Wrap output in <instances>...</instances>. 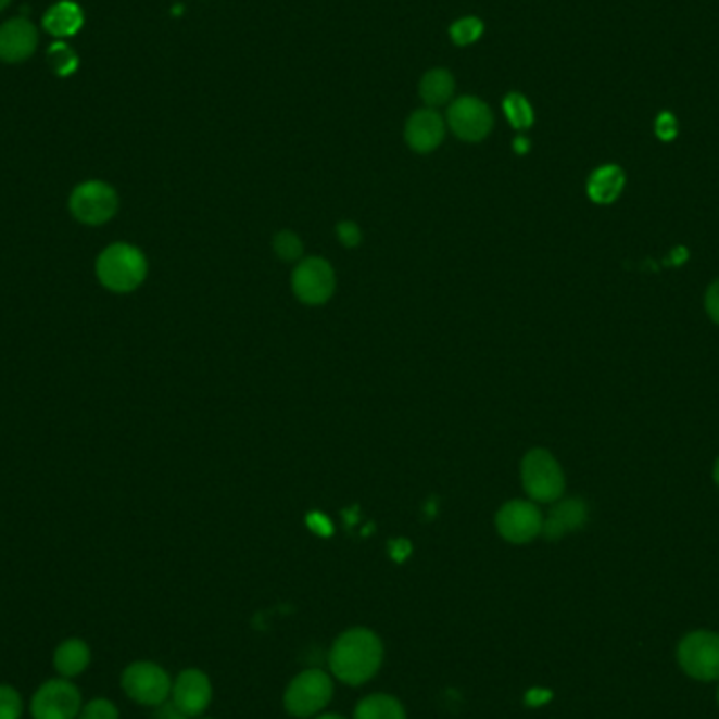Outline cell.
I'll list each match as a JSON object with an SVG mask.
<instances>
[{"label": "cell", "instance_id": "24", "mask_svg": "<svg viewBox=\"0 0 719 719\" xmlns=\"http://www.w3.org/2000/svg\"><path fill=\"white\" fill-rule=\"evenodd\" d=\"M24 701L20 692L9 684H0V719H22Z\"/></svg>", "mask_w": 719, "mask_h": 719}, {"label": "cell", "instance_id": "34", "mask_svg": "<svg viewBox=\"0 0 719 719\" xmlns=\"http://www.w3.org/2000/svg\"><path fill=\"white\" fill-rule=\"evenodd\" d=\"M714 480H716V484L719 487V458L718 463H716V467H714Z\"/></svg>", "mask_w": 719, "mask_h": 719}, {"label": "cell", "instance_id": "2", "mask_svg": "<svg viewBox=\"0 0 719 719\" xmlns=\"http://www.w3.org/2000/svg\"><path fill=\"white\" fill-rule=\"evenodd\" d=\"M148 274V263L139 249L125 242L108 247L98 260L99 282L114 293H131Z\"/></svg>", "mask_w": 719, "mask_h": 719}, {"label": "cell", "instance_id": "10", "mask_svg": "<svg viewBox=\"0 0 719 719\" xmlns=\"http://www.w3.org/2000/svg\"><path fill=\"white\" fill-rule=\"evenodd\" d=\"M496 530L509 543H530L543 532V516L534 503L512 501L499 509Z\"/></svg>", "mask_w": 719, "mask_h": 719}, {"label": "cell", "instance_id": "36", "mask_svg": "<svg viewBox=\"0 0 719 719\" xmlns=\"http://www.w3.org/2000/svg\"><path fill=\"white\" fill-rule=\"evenodd\" d=\"M718 701H719V692H718Z\"/></svg>", "mask_w": 719, "mask_h": 719}, {"label": "cell", "instance_id": "5", "mask_svg": "<svg viewBox=\"0 0 719 719\" xmlns=\"http://www.w3.org/2000/svg\"><path fill=\"white\" fill-rule=\"evenodd\" d=\"M173 682L161 665L150 660L133 663L123 671V690L127 696L148 707H159L171 694Z\"/></svg>", "mask_w": 719, "mask_h": 719}, {"label": "cell", "instance_id": "3", "mask_svg": "<svg viewBox=\"0 0 719 719\" xmlns=\"http://www.w3.org/2000/svg\"><path fill=\"white\" fill-rule=\"evenodd\" d=\"M332 698V680L320 669L301 671L285 692V707L293 718L320 714Z\"/></svg>", "mask_w": 719, "mask_h": 719}, {"label": "cell", "instance_id": "23", "mask_svg": "<svg viewBox=\"0 0 719 719\" xmlns=\"http://www.w3.org/2000/svg\"><path fill=\"white\" fill-rule=\"evenodd\" d=\"M451 40L457 45V47H469L474 42H478L484 34V22L478 20V17H461L457 20L453 26H451Z\"/></svg>", "mask_w": 719, "mask_h": 719}, {"label": "cell", "instance_id": "12", "mask_svg": "<svg viewBox=\"0 0 719 719\" xmlns=\"http://www.w3.org/2000/svg\"><path fill=\"white\" fill-rule=\"evenodd\" d=\"M38 28L26 17L7 20L0 26V62L22 64L30 60L38 49Z\"/></svg>", "mask_w": 719, "mask_h": 719}, {"label": "cell", "instance_id": "8", "mask_svg": "<svg viewBox=\"0 0 719 719\" xmlns=\"http://www.w3.org/2000/svg\"><path fill=\"white\" fill-rule=\"evenodd\" d=\"M83 709V696L78 688L66 678L49 680L33 696L34 719H76Z\"/></svg>", "mask_w": 719, "mask_h": 719}, {"label": "cell", "instance_id": "31", "mask_svg": "<svg viewBox=\"0 0 719 719\" xmlns=\"http://www.w3.org/2000/svg\"><path fill=\"white\" fill-rule=\"evenodd\" d=\"M307 524H310L312 530H316V532H320V534H330V522H328L323 514H312V516L307 518Z\"/></svg>", "mask_w": 719, "mask_h": 719}, {"label": "cell", "instance_id": "21", "mask_svg": "<svg viewBox=\"0 0 719 719\" xmlns=\"http://www.w3.org/2000/svg\"><path fill=\"white\" fill-rule=\"evenodd\" d=\"M503 114L509 121V125L518 131L530 129L534 123V110L530 101L522 93H509L503 99Z\"/></svg>", "mask_w": 719, "mask_h": 719}, {"label": "cell", "instance_id": "14", "mask_svg": "<svg viewBox=\"0 0 719 719\" xmlns=\"http://www.w3.org/2000/svg\"><path fill=\"white\" fill-rule=\"evenodd\" d=\"M404 137L406 143L419 152V154H429L433 152L442 141H444V121L442 116L426 108V110H417L408 121H406V129H404Z\"/></svg>", "mask_w": 719, "mask_h": 719}, {"label": "cell", "instance_id": "9", "mask_svg": "<svg viewBox=\"0 0 719 719\" xmlns=\"http://www.w3.org/2000/svg\"><path fill=\"white\" fill-rule=\"evenodd\" d=\"M494 125L491 108L482 99L458 98L449 108V127L457 135L458 139L476 143L489 137Z\"/></svg>", "mask_w": 719, "mask_h": 719}, {"label": "cell", "instance_id": "30", "mask_svg": "<svg viewBox=\"0 0 719 719\" xmlns=\"http://www.w3.org/2000/svg\"><path fill=\"white\" fill-rule=\"evenodd\" d=\"M154 719H188V716L181 709H177V705L173 701L171 703L164 701L163 705L156 707Z\"/></svg>", "mask_w": 719, "mask_h": 719}, {"label": "cell", "instance_id": "20", "mask_svg": "<svg viewBox=\"0 0 719 719\" xmlns=\"http://www.w3.org/2000/svg\"><path fill=\"white\" fill-rule=\"evenodd\" d=\"M354 719H406V711L395 696L370 694L360 701Z\"/></svg>", "mask_w": 719, "mask_h": 719}, {"label": "cell", "instance_id": "6", "mask_svg": "<svg viewBox=\"0 0 719 719\" xmlns=\"http://www.w3.org/2000/svg\"><path fill=\"white\" fill-rule=\"evenodd\" d=\"M678 660L690 678L711 682L719 678V635L694 631L680 642Z\"/></svg>", "mask_w": 719, "mask_h": 719}, {"label": "cell", "instance_id": "33", "mask_svg": "<svg viewBox=\"0 0 719 719\" xmlns=\"http://www.w3.org/2000/svg\"><path fill=\"white\" fill-rule=\"evenodd\" d=\"M316 719H345L341 718V716H337V714H325V716H318Z\"/></svg>", "mask_w": 719, "mask_h": 719}, {"label": "cell", "instance_id": "27", "mask_svg": "<svg viewBox=\"0 0 719 719\" xmlns=\"http://www.w3.org/2000/svg\"><path fill=\"white\" fill-rule=\"evenodd\" d=\"M654 133L660 141H673L678 137V121L671 112H660L654 121Z\"/></svg>", "mask_w": 719, "mask_h": 719}, {"label": "cell", "instance_id": "35", "mask_svg": "<svg viewBox=\"0 0 719 719\" xmlns=\"http://www.w3.org/2000/svg\"><path fill=\"white\" fill-rule=\"evenodd\" d=\"M11 4V0H0V13Z\"/></svg>", "mask_w": 719, "mask_h": 719}, {"label": "cell", "instance_id": "11", "mask_svg": "<svg viewBox=\"0 0 719 719\" xmlns=\"http://www.w3.org/2000/svg\"><path fill=\"white\" fill-rule=\"evenodd\" d=\"M293 291L303 303L320 305L335 293V272L325 260L310 257L293 274Z\"/></svg>", "mask_w": 719, "mask_h": 719}, {"label": "cell", "instance_id": "18", "mask_svg": "<svg viewBox=\"0 0 719 719\" xmlns=\"http://www.w3.org/2000/svg\"><path fill=\"white\" fill-rule=\"evenodd\" d=\"M89 663H91V651L78 638H70L66 642H62L53 654V665L58 673L66 680L80 676L89 667Z\"/></svg>", "mask_w": 719, "mask_h": 719}, {"label": "cell", "instance_id": "25", "mask_svg": "<svg viewBox=\"0 0 719 719\" xmlns=\"http://www.w3.org/2000/svg\"><path fill=\"white\" fill-rule=\"evenodd\" d=\"M274 249L282 262H297L303 255V244L293 231H280L274 240Z\"/></svg>", "mask_w": 719, "mask_h": 719}, {"label": "cell", "instance_id": "26", "mask_svg": "<svg viewBox=\"0 0 719 719\" xmlns=\"http://www.w3.org/2000/svg\"><path fill=\"white\" fill-rule=\"evenodd\" d=\"M76 719H121L116 705L108 698H93L87 703Z\"/></svg>", "mask_w": 719, "mask_h": 719}, {"label": "cell", "instance_id": "28", "mask_svg": "<svg viewBox=\"0 0 719 719\" xmlns=\"http://www.w3.org/2000/svg\"><path fill=\"white\" fill-rule=\"evenodd\" d=\"M337 234H339V240L345 244V247H358L360 240H362V231H360L356 224L352 222H343L337 226Z\"/></svg>", "mask_w": 719, "mask_h": 719}, {"label": "cell", "instance_id": "16", "mask_svg": "<svg viewBox=\"0 0 719 719\" xmlns=\"http://www.w3.org/2000/svg\"><path fill=\"white\" fill-rule=\"evenodd\" d=\"M83 26H85V11L72 0L55 2L42 15L45 33L51 34L58 40H66L70 36L78 34Z\"/></svg>", "mask_w": 719, "mask_h": 719}, {"label": "cell", "instance_id": "7", "mask_svg": "<svg viewBox=\"0 0 719 719\" xmlns=\"http://www.w3.org/2000/svg\"><path fill=\"white\" fill-rule=\"evenodd\" d=\"M72 215L85 226H101L118 211V197L103 181H85L70 197Z\"/></svg>", "mask_w": 719, "mask_h": 719}, {"label": "cell", "instance_id": "15", "mask_svg": "<svg viewBox=\"0 0 719 719\" xmlns=\"http://www.w3.org/2000/svg\"><path fill=\"white\" fill-rule=\"evenodd\" d=\"M588 522V505L581 499H568L556 505L547 520H543V534L547 539H562L568 532L583 528Z\"/></svg>", "mask_w": 719, "mask_h": 719}, {"label": "cell", "instance_id": "22", "mask_svg": "<svg viewBox=\"0 0 719 719\" xmlns=\"http://www.w3.org/2000/svg\"><path fill=\"white\" fill-rule=\"evenodd\" d=\"M47 60L58 76H70L78 67V55L74 53V49L67 45L66 40L53 42L47 51Z\"/></svg>", "mask_w": 719, "mask_h": 719}, {"label": "cell", "instance_id": "32", "mask_svg": "<svg viewBox=\"0 0 719 719\" xmlns=\"http://www.w3.org/2000/svg\"><path fill=\"white\" fill-rule=\"evenodd\" d=\"M514 150H516L518 154H526V152L530 150V141H528L526 137H518V139L514 141Z\"/></svg>", "mask_w": 719, "mask_h": 719}, {"label": "cell", "instance_id": "29", "mask_svg": "<svg viewBox=\"0 0 719 719\" xmlns=\"http://www.w3.org/2000/svg\"><path fill=\"white\" fill-rule=\"evenodd\" d=\"M705 310L709 314V318L719 325V280H716L707 293H705Z\"/></svg>", "mask_w": 719, "mask_h": 719}, {"label": "cell", "instance_id": "1", "mask_svg": "<svg viewBox=\"0 0 719 719\" xmlns=\"http://www.w3.org/2000/svg\"><path fill=\"white\" fill-rule=\"evenodd\" d=\"M383 663V644L370 629L356 627L341 633L330 653L328 667L337 680L350 686L366 684L377 676Z\"/></svg>", "mask_w": 719, "mask_h": 719}, {"label": "cell", "instance_id": "4", "mask_svg": "<svg viewBox=\"0 0 719 719\" xmlns=\"http://www.w3.org/2000/svg\"><path fill=\"white\" fill-rule=\"evenodd\" d=\"M524 491L539 503H554L564 494V474L552 453L537 449L522 461Z\"/></svg>", "mask_w": 719, "mask_h": 719}, {"label": "cell", "instance_id": "19", "mask_svg": "<svg viewBox=\"0 0 719 719\" xmlns=\"http://www.w3.org/2000/svg\"><path fill=\"white\" fill-rule=\"evenodd\" d=\"M419 93H421V99L426 101L429 108L444 105L455 96V76L449 70H442V67L429 70L426 76L421 78Z\"/></svg>", "mask_w": 719, "mask_h": 719}, {"label": "cell", "instance_id": "17", "mask_svg": "<svg viewBox=\"0 0 719 719\" xmlns=\"http://www.w3.org/2000/svg\"><path fill=\"white\" fill-rule=\"evenodd\" d=\"M625 188V173L617 164H604L591 173L588 194L597 204H610L621 197Z\"/></svg>", "mask_w": 719, "mask_h": 719}, {"label": "cell", "instance_id": "13", "mask_svg": "<svg viewBox=\"0 0 719 719\" xmlns=\"http://www.w3.org/2000/svg\"><path fill=\"white\" fill-rule=\"evenodd\" d=\"M171 696L177 709H181L188 718H197L211 705L213 686L204 671L186 669L177 676L175 684L171 688Z\"/></svg>", "mask_w": 719, "mask_h": 719}]
</instances>
